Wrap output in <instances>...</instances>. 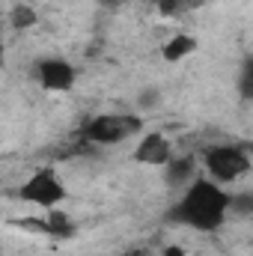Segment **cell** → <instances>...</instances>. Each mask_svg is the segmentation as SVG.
<instances>
[{
  "label": "cell",
  "instance_id": "6da1fadb",
  "mask_svg": "<svg viewBox=\"0 0 253 256\" xmlns=\"http://www.w3.org/2000/svg\"><path fill=\"white\" fill-rule=\"evenodd\" d=\"M230 212L232 196L226 185L214 182L212 176H196L188 188H182L179 202L170 208V220L185 224L196 232H214L218 226H224Z\"/></svg>",
  "mask_w": 253,
  "mask_h": 256
},
{
  "label": "cell",
  "instance_id": "7a4b0ae2",
  "mask_svg": "<svg viewBox=\"0 0 253 256\" xmlns=\"http://www.w3.org/2000/svg\"><path fill=\"white\" fill-rule=\"evenodd\" d=\"M250 164H253L250 152L244 146L218 143V146H208L202 152V170H206V176H212L220 185H232L242 176H248L250 173Z\"/></svg>",
  "mask_w": 253,
  "mask_h": 256
},
{
  "label": "cell",
  "instance_id": "3957f363",
  "mask_svg": "<svg viewBox=\"0 0 253 256\" xmlns=\"http://www.w3.org/2000/svg\"><path fill=\"white\" fill-rule=\"evenodd\" d=\"M143 131V120L137 114H98L80 128L84 140L92 146H116Z\"/></svg>",
  "mask_w": 253,
  "mask_h": 256
},
{
  "label": "cell",
  "instance_id": "277c9868",
  "mask_svg": "<svg viewBox=\"0 0 253 256\" xmlns=\"http://www.w3.org/2000/svg\"><path fill=\"white\" fill-rule=\"evenodd\" d=\"M18 196L30 206H39L45 212L60 208L66 200V182L54 167H39L36 173H30V179L18 188Z\"/></svg>",
  "mask_w": 253,
  "mask_h": 256
},
{
  "label": "cell",
  "instance_id": "5b68a950",
  "mask_svg": "<svg viewBox=\"0 0 253 256\" xmlns=\"http://www.w3.org/2000/svg\"><path fill=\"white\" fill-rule=\"evenodd\" d=\"M173 158V140L164 131H146L134 146V161L143 167H167Z\"/></svg>",
  "mask_w": 253,
  "mask_h": 256
},
{
  "label": "cell",
  "instance_id": "8992f818",
  "mask_svg": "<svg viewBox=\"0 0 253 256\" xmlns=\"http://www.w3.org/2000/svg\"><path fill=\"white\" fill-rule=\"evenodd\" d=\"M36 80L48 90V92H68L78 80V68L68 63V60H60V57H45L36 66Z\"/></svg>",
  "mask_w": 253,
  "mask_h": 256
},
{
  "label": "cell",
  "instance_id": "52a82bcc",
  "mask_svg": "<svg viewBox=\"0 0 253 256\" xmlns=\"http://www.w3.org/2000/svg\"><path fill=\"white\" fill-rule=\"evenodd\" d=\"M164 179H167V185H173V188H188L190 182L196 179V161L190 158V155H182V158H173L167 167H164Z\"/></svg>",
  "mask_w": 253,
  "mask_h": 256
},
{
  "label": "cell",
  "instance_id": "ba28073f",
  "mask_svg": "<svg viewBox=\"0 0 253 256\" xmlns=\"http://www.w3.org/2000/svg\"><path fill=\"white\" fill-rule=\"evenodd\" d=\"M196 51V39L190 36V33H173L164 45H161V57L167 60V63H179V60H185Z\"/></svg>",
  "mask_w": 253,
  "mask_h": 256
},
{
  "label": "cell",
  "instance_id": "9c48e42d",
  "mask_svg": "<svg viewBox=\"0 0 253 256\" xmlns=\"http://www.w3.org/2000/svg\"><path fill=\"white\" fill-rule=\"evenodd\" d=\"M42 236L68 238V236H74V224H72V218H68L66 212L51 208V212H45V218H42Z\"/></svg>",
  "mask_w": 253,
  "mask_h": 256
},
{
  "label": "cell",
  "instance_id": "30bf717a",
  "mask_svg": "<svg viewBox=\"0 0 253 256\" xmlns=\"http://www.w3.org/2000/svg\"><path fill=\"white\" fill-rule=\"evenodd\" d=\"M36 21H39V15H36L33 6H15L9 12V24L15 30H30V27H36Z\"/></svg>",
  "mask_w": 253,
  "mask_h": 256
},
{
  "label": "cell",
  "instance_id": "8fae6325",
  "mask_svg": "<svg viewBox=\"0 0 253 256\" xmlns=\"http://www.w3.org/2000/svg\"><path fill=\"white\" fill-rule=\"evenodd\" d=\"M238 96L253 102V57H248L242 63V72H238Z\"/></svg>",
  "mask_w": 253,
  "mask_h": 256
},
{
  "label": "cell",
  "instance_id": "7c38bea8",
  "mask_svg": "<svg viewBox=\"0 0 253 256\" xmlns=\"http://www.w3.org/2000/svg\"><path fill=\"white\" fill-rule=\"evenodd\" d=\"M232 212H238V214H250V212H253V194L232 196Z\"/></svg>",
  "mask_w": 253,
  "mask_h": 256
},
{
  "label": "cell",
  "instance_id": "4fadbf2b",
  "mask_svg": "<svg viewBox=\"0 0 253 256\" xmlns=\"http://www.w3.org/2000/svg\"><path fill=\"white\" fill-rule=\"evenodd\" d=\"M161 15H179L185 9V0H155Z\"/></svg>",
  "mask_w": 253,
  "mask_h": 256
},
{
  "label": "cell",
  "instance_id": "5bb4252c",
  "mask_svg": "<svg viewBox=\"0 0 253 256\" xmlns=\"http://www.w3.org/2000/svg\"><path fill=\"white\" fill-rule=\"evenodd\" d=\"M155 102H158V92H155V90H146V92H140V104H143V108H152Z\"/></svg>",
  "mask_w": 253,
  "mask_h": 256
},
{
  "label": "cell",
  "instance_id": "9a60e30c",
  "mask_svg": "<svg viewBox=\"0 0 253 256\" xmlns=\"http://www.w3.org/2000/svg\"><path fill=\"white\" fill-rule=\"evenodd\" d=\"M164 256H185V250L176 248V244H170V248H164Z\"/></svg>",
  "mask_w": 253,
  "mask_h": 256
},
{
  "label": "cell",
  "instance_id": "2e32d148",
  "mask_svg": "<svg viewBox=\"0 0 253 256\" xmlns=\"http://www.w3.org/2000/svg\"><path fill=\"white\" fill-rule=\"evenodd\" d=\"M102 3H108V6H116V3H126V0H102Z\"/></svg>",
  "mask_w": 253,
  "mask_h": 256
}]
</instances>
